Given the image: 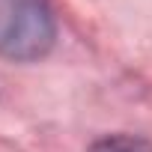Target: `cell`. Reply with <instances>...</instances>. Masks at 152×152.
<instances>
[{"label": "cell", "instance_id": "cell-1", "mask_svg": "<svg viewBox=\"0 0 152 152\" xmlns=\"http://www.w3.org/2000/svg\"><path fill=\"white\" fill-rule=\"evenodd\" d=\"M57 21L48 0H0V54L9 60H39L54 48Z\"/></svg>", "mask_w": 152, "mask_h": 152}, {"label": "cell", "instance_id": "cell-2", "mask_svg": "<svg viewBox=\"0 0 152 152\" xmlns=\"http://www.w3.org/2000/svg\"><path fill=\"white\" fill-rule=\"evenodd\" d=\"M90 152H152V146L131 134H110V137L96 140Z\"/></svg>", "mask_w": 152, "mask_h": 152}]
</instances>
